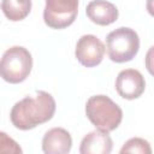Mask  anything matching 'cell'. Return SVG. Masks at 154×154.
Returning a JSON list of instances; mask_svg holds the SVG:
<instances>
[{"label":"cell","instance_id":"obj_1","mask_svg":"<svg viewBox=\"0 0 154 154\" xmlns=\"http://www.w3.org/2000/svg\"><path fill=\"white\" fill-rule=\"evenodd\" d=\"M55 108L54 97L47 91L37 90L34 95H28L13 105L10 113L11 123L19 130H30L51 120Z\"/></svg>","mask_w":154,"mask_h":154},{"label":"cell","instance_id":"obj_2","mask_svg":"<svg viewBox=\"0 0 154 154\" xmlns=\"http://www.w3.org/2000/svg\"><path fill=\"white\" fill-rule=\"evenodd\" d=\"M85 114L91 124L102 132L116 130L123 119L122 108L106 95L90 96L85 103Z\"/></svg>","mask_w":154,"mask_h":154},{"label":"cell","instance_id":"obj_3","mask_svg":"<svg viewBox=\"0 0 154 154\" xmlns=\"http://www.w3.org/2000/svg\"><path fill=\"white\" fill-rule=\"evenodd\" d=\"M32 69V57L22 46H13L6 49L0 58V77L11 83H22L28 78Z\"/></svg>","mask_w":154,"mask_h":154},{"label":"cell","instance_id":"obj_4","mask_svg":"<svg viewBox=\"0 0 154 154\" xmlns=\"http://www.w3.org/2000/svg\"><path fill=\"white\" fill-rule=\"evenodd\" d=\"M105 49L108 58L114 63L130 61L140 49L138 34L131 28L120 26L107 35Z\"/></svg>","mask_w":154,"mask_h":154},{"label":"cell","instance_id":"obj_5","mask_svg":"<svg viewBox=\"0 0 154 154\" xmlns=\"http://www.w3.org/2000/svg\"><path fill=\"white\" fill-rule=\"evenodd\" d=\"M77 13V0H47L43 10V20L52 29H64L75 22Z\"/></svg>","mask_w":154,"mask_h":154},{"label":"cell","instance_id":"obj_6","mask_svg":"<svg viewBox=\"0 0 154 154\" xmlns=\"http://www.w3.org/2000/svg\"><path fill=\"white\" fill-rule=\"evenodd\" d=\"M105 45L95 35L88 34L79 37L76 45L75 55L81 65L85 67H94L99 65L105 55Z\"/></svg>","mask_w":154,"mask_h":154},{"label":"cell","instance_id":"obj_7","mask_svg":"<svg viewBox=\"0 0 154 154\" xmlns=\"http://www.w3.org/2000/svg\"><path fill=\"white\" fill-rule=\"evenodd\" d=\"M146 89V81L142 73L135 69L120 71L116 79V90L123 99L135 100L140 97Z\"/></svg>","mask_w":154,"mask_h":154},{"label":"cell","instance_id":"obj_8","mask_svg":"<svg viewBox=\"0 0 154 154\" xmlns=\"http://www.w3.org/2000/svg\"><path fill=\"white\" fill-rule=\"evenodd\" d=\"M72 147V137L64 128L49 129L42 138L45 154H69Z\"/></svg>","mask_w":154,"mask_h":154},{"label":"cell","instance_id":"obj_9","mask_svg":"<svg viewBox=\"0 0 154 154\" xmlns=\"http://www.w3.org/2000/svg\"><path fill=\"white\" fill-rule=\"evenodd\" d=\"M113 141L108 132L99 130L87 134L79 144V154H111Z\"/></svg>","mask_w":154,"mask_h":154},{"label":"cell","instance_id":"obj_10","mask_svg":"<svg viewBox=\"0 0 154 154\" xmlns=\"http://www.w3.org/2000/svg\"><path fill=\"white\" fill-rule=\"evenodd\" d=\"M85 13L88 18L97 25H109L118 19V8L114 4L103 0L90 1L87 5Z\"/></svg>","mask_w":154,"mask_h":154},{"label":"cell","instance_id":"obj_11","mask_svg":"<svg viewBox=\"0 0 154 154\" xmlns=\"http://www.w3.org/2000/svg\"><path fill=\"white\" fill-rule=\"evenodd\" d=\"M31 5L30 0H4L1 1V10L7 19L18 22L30 13Z\"/></svg>","mask_w":154,"mask_h":154},{"label":"cell","instance_id":"obj_12","mask_svg":"<svg viewBox=\"0 0 154 154\" xmlns=\"http://www.w3.org/2000/svg\"><path fill=\"white\" fill-rule=\"evenodd\" d=\"M119 154H152V147L147 140L132 137L123 144Z\"/></svg>","mask_w":154,"mask_h":154},{"label":"cell","instance_id":"obj_13","mask_svg":"<svg viewBox=\"0 0 154 154\" xmlns=\"http://www.w3.org/2000/svg\"><path fill=\"white\" fill-rule=\"evenodd\" d=\"M0 154H23L22 147L6 132L0 131Z\"/></svg>","mask_w":154,"mask_h":154}]
</instances>
